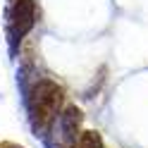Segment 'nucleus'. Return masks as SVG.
Instances as JSON below:
<instances>
[{
	"label": "nucleus",
	"mask_w": 148,
	"mask_h": 148,
	"mask_svg": "<svg viewBox=\"0 0 148 148\" xmlns=\"http://www.w3.org/2000/svg\"><path fill=\"white\" fill-rule=\"evenodd\" d=\"M0 148H22V146H14V143H7V141H0Z\"/></svg>",
	"instance_id": "4"
},
{
	"label": "nucleus",
	"mask_w": 148,
	"mask_h": 148,
	"mask_svg": "<svg viewBox=\"0 0 148 148\" xmlns=\"http://www.w3.org/2000/svg\"><path fill=\"white\" fill-rule=\"evenodd\" d=\"M62 88L60 84H55L50 79H43L34 86L31 96H29V110H31V119H34V127L38 132H45L55 117L60 115V108H62Z\"/></svg>",
	"instance_id": "1"
},
{
	"label": "nucleus",
	"mask_w": 148,
	"mask_h": 148,
	"mask_svg": "<svg viewBox=\"0 0 148 148\" xmlns=\"http://www.w3.org/2000/svg\"><path fill=\"white\" fill-rule=\"evenodd\" d=\"M74 148H103V138L98 132H81Z\"/></svg>",
	"instance_id": "3"
},
{
	"label": "nucleus",
	"mask_w": 148,
	"mask_h": 148,
	"mask_svg": "<svg viewBox=\"0 0 148 148\" xmlns=\"http://www.w3.org/2000/svg\"><path fill=\"white\" fill-rule=\"evenodd\" d=\"M10 22L14 38H24L36 24V3L34 0H12L10 3Z\"/></svg>",
	"instance_id": "2"
}]
</instances>
